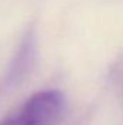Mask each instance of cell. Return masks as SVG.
I'll return each mask as SVG.
<instances>
[{"label": "cell", "instance_id": "obj_1", "mask_svg": "<svg viewBox=\"0 0 123 125\" xmlns=\"http://www.w3.org/2000/svg\"><path fill=\"white\" fill-rule=\"evenodd\" d=\"M65 111V96L55 89L32 94L18 112L25 125H57Z\"/></svg>", "mask_w": 123, "mask_h": 125}, {"label": "cell", "instance_id": "obj_2", "mask_svg": "<svg viewBox=\"0 0 123 125\" xmlns=\"http://www.w3.org/2000/svg\"><path fill=\"white\" fill-rule=\"evenodd\" d=\"M35 57H36V36L33 31H31L26 33V36L20 42L9 65V70L0 80V97L4 93L10 92L12 89H15L18 84H20V82L26 77L28 71L33 65Z\"/></svg>", "mask_w": 123, "mask_h": 125}, {"label": "cell", "instance_id": "obj_3", "mask_svg": "<svg viewBox=\"0 0 123 125\" xmlns=\"http://www.w3.org/2000/svg\"><path fill=\"white\" fill-rule=\"evenodd\" d=\"M0 125H25L23 124V121L19 118V115H18V112L16 114H12V115H9L7 118H4Z\"/></svg>", "mask_w": 123, "mask_h": 125}]
</instances>
